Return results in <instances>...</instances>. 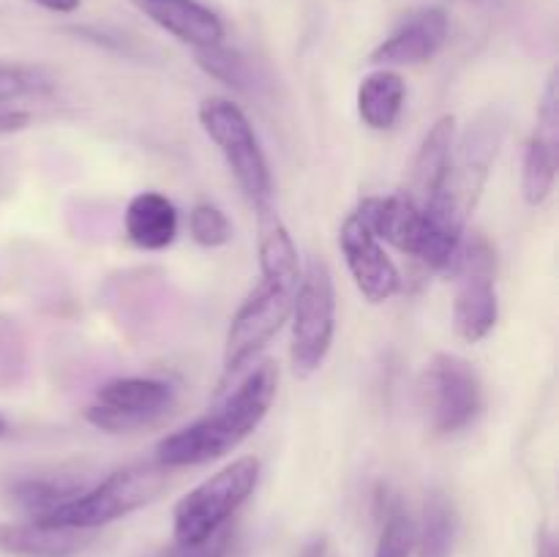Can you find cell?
Returning <instances> with one entry per match:
<instances>
[{
	"instance_id": "obj_13",
	"label": "cell",
	"mask_w": 559,
	"mask_h": 557,
	"mask_svg": "<svg viewBox=\"0 0 559 557\" xmlns=\"http://www.w3.org/2000/svg\"><path fill=\"white\" fill-rule=\"evenodd\" d=\"M91 544V530L52 528L33 519L0 524V549L11 557H80Z\"/></svg>"
},
{
	"instance_id": "obj_31",
	"label": "cell",
	"mask_w": 559,
	"mask_h": 557,
	"mask_svg": "<svg viewBox=\"0 0 559 557\" xmlns=\"http://www.w3.org/2000/svg\"><path fill=\"white\" fill-rule=\"evenodd\" d=\"M5 431H9V424H5V418H3V415H0V437H3Z\"/></svg>"
},
{
	"instance_id": "obj_9",
	"label": "cell",
	"mask_w": 559,
	"mask_h": 557,
	"mask_svg": "<svg viewBox=\"0 0 559 557\" xmlns=\"http://www.w3.org/2000/svg\"><path fill=\"white\" fill-rule=\"evenodd\" d=\"M175 402V388L156 377H118L98 388L85 418L104 431H131L162 418Z\"/></svg>"
},
{
	"instance_id": "obj_10",
	"label": "cell",
	"mask_w": 559,
	"mask_h": 557,
	"mask_svg": "<svg viewBox=\"0 0 559 557\" xmlns=\"http://www.w3.org/2000/svg\"><path fill=\"white\" fill-rule=\"evenodd\" d=\"M338 244H342L344 260H347L349 273L364 298H369L371 304H385L402 289V273H399L396 262L355 213L344 218Z\"/></svg>"
},
{
	"instance_id": "obj_25",
	"label": "cell",
	"mask_w": 559,
	"mask_h": 557,
	"mask_svg": "<svg viewBox=\"0 0 559 557\" xmlns=\"http://www.w3.org/2000/svg\"><path fill=\"white\" fill-rule=\"evenodd\" d=\"M189 229L191 238L200 246H205V249H218V246L229 244V238H233V224H229V218L224 216L222 208L211 205V202L194 205V211L189 216Z\"/></svg>"
},
{
	"instance_id": "obj_30",
	"label": "cell",
	"mask_w": 559,
	"mask_h": 557,
	"mask_svg": "<svg viewBox=\"0 0 559 557\" xmlns=\"http://www.w3.org/2000/svg\"><path fill=\"white\" fill-rule=\"evenodd\" d=\"M538 557H559L557 555V538L549 528L540 530V538H538Z\"/></svg>"
},
{
	"instance_id": "obj_16",
	"label": "cell",
	"mask_w": 559,
	"mask_h": 557,
	"mask_svg": "<svg viewBox=\"0 0 559 557\" xmlns=\"http://www.w3.org/2000/svg\"><path fill=\"white\" fill-rule=\"evenodd\" d=\"M453 140H456V118L453 115H442L429 134L424 137L418 147V156L413 162V178H409V189L404 194L415 202L418 208H426L437 194L442 191L451 169L453 158Z\"/></svg>"
},
{
	"instance_id": "obj_14",
	"label": "cell",
	"mask_w": 559,
	"mask_h": 557,
	"mask_svg": "<svg viewBox=\"0 0 559 557\" xmlns=\"http://www.w3.org/2000/svg\"><path fill=\"white\" fill-rule=\"evenodd\" d=\"M355 216L374 233L377 240H388L396 249L415 254L424 229V208L415 205L407 194L366 197Z\"/></svg>"
},
{
	"instance_id": "obj_5",
	"label": "cell",
	"mask_w": 559,
	"mask_h": 557,
	"mask_svg": "<svg viewBox=\"0 0 559 557\" xmlns=\"http://www.w3.org/2000/svg\"><path fill=\"white\" fill-rule=\"evenodd\" d=\"M200 123L207 131V137L216 142L222 156L227 158V167L233 169L235 180L246 191V197L254 202L257 211L271 205V167H267V158L254 134V126L249 123L243 109L229 102V98L211 96L200 104Z\"/></svg>"
},
{
	"instance_id": "obj_15",
	"label": "cell",
	"mask_w": 559,
	"mask_h": 557,
	"mask_svg": "<svg viewBox=\"0 0 559 557\" xmlns=\"http://www.w3.org/2000/svg\"><path fill=\"white\" fill-rule=\"evenodd\" d=\"M158 27L194 49L216 47L224 42V25L207 5L197 0H134Z\"/></svg>"
},
{
	"instance_id": "obj_23",
	"label": "cell",
	"mask_w": 559,
	"mask_h": 557,
	"mask_svg": "<svg viewBox=\"0 0 559 557\" xmlns=\"http://www.w3.org/2000/svg\"><path fill=\"white\" fill-rule=\"evenodd\" d=\"M27 366V347L22 328L9 317H0V391L20 386Z\"/></svg>"
},
{
	"instance_id": "obj_7",
	"label": "cell",
	"mask_w": 559,
	"mask_h": 557,
	"mask_svg": "<svg viewBox=\"0 0 559 557\" xmlns=\"http://www.w3.org/2000/svg\"><path fill=\"white\" fill-rule=\"evenodd\" d=\"M495 249L486 238H473L459 249L451 276H456L453 298V328L462 342L475 344L489 336L500 317V300L495 289Z\"/></svg>"
},
{
	"instance_id": "obj_24",
	"label": "cell",
	"mask_w": 559,
	"mask_h": 557,
	"mask_svg": "<svg viewBox=\"0 0 559 557\" xmlns=\"http://www.w3.org/2000/svg\"><path fill=\"white\" fill-rule=\"evenodd\" d=\"M153 557H246V549L238 528L229 522L200 544H173Z\"/></svg>"
},
{
	"instance_id": "obj_26",
	"label": "cell",
	"mask_w": 559,
	"mask_h": 557,
	"mask_svg": "<svg viewBox=\"0 0 559 557\" xmlns=\"http://www.w3.org/2000/svg\"><path fill=\"white\" fill-rule=\"evenodd\" d=\"M31 91V76L11 66H0V104L20 98L22 93Z\"/></svg>"
},
{
	"instance_id": "obj_8",
	"label": "cell",
	"mask_w": 559,
	"mask_h": 557,
	"mask_svg": "<svg viewBox=\"0 0 559 557\" xmlns=\"http://www.w3.org/2000/svg\"><path fill=\"white\" fill-rule=\"evenodd\" d=\"M420 399L429 415V426L437 435L462 431L480 413V380L473 366L451 353H440L429 360L420 377Z\"/></svg>"
},
{
	"instance_id": "obj_2",
	"label": "cell",
	"mask_w": 559,
	"mask_h": 557,
	"mask_svg": "<svg viewBox=\"0 0 559 557\" xmlns=\"http://www.w3.org/2000/svg\"><path fill=\"white\" fill-rule=\"evenodd\" d=\"M276 391L278 366L273 360H262L235 388V393H229L222 407L164 437L156 446V464L164 470H178L227 457L265 420Z\"/></svg>"
},
{
	"instance_id": "obj_28",
	"label": "cell",
	"mask_w": 559,
	"mask_h": 557,
	"mask_svg": "<svg viewBox=\"0 0 559 557\" xmlns=\"http://www.w3.org/2000/svg\"><path fill=\"white\" fill-rule=\"evenodd\" d=\"M41 9L47 11H55V14H71V11L80 9L82 0H36Z\"/></svg>"
},
{
	"instance_id": "obj_17",
	"label": "cell",
	"mask_w": 559,
	"mask_h": 557,
	"mask_svg": "<svg viewBox=\"0 0 559 557\" xmlns=\"http://www.w3.org/2000/svg\"><path fill=\"white\" fill-rule=\"evenodd\" d=\"M126 235L140 249H167L178 235V208L158 191H140L126 208Z\"/></svg>"
},
{
	"instance_id": "obj_29",
	"label": "cell",
	"mask_w": 559,
	"mask_h": 557,
	"mask_svg": "<svg viewBox=\"0 0 559 557\" xmlns=\"http://www.w3.org/2000/svg\"><path fill=\"white\" fill-rule=\"evenodd\" d=\"M300 557H333V549L328 544V538H314L304 546Z\"/></svg>"
},
{
	"instance_id": "obj_12",
	"label": "cell",
	"mask_w": 559,
	"mask_h": 557,
	"mask_svg": "<svg viewBox=\"0 0 559 557\" xmlns=\"http://www.w3.org/2000/svg\"><path fill=\"white\" fill-rule=\"evenodd\" d=\"M448 31H451V25H448L445 11L437 9V5L418 11L371 52V63L385 66V69L388 66L426 63L440 52Z\"/></svg>"
},
{
	"instance_id": "obj_6",
	"label": "cell",
	"mask_w": 559,
	"mask_h": 557,
	"mask_svg": "<svg viewBox=\"0 0 559 557\" xmlns=\"http://www.w3.org/2000/svg\"><path fill=\"white\" fill-rule=\"evenodd\" d=\"M293 369L298 377L314 375L328 358L336 331V287L325 260L311 257L306 271H300L298 293L293 304Z\"/></svg>"
},
{
	"instance_id": "obj_22",
	"label": "cell",
	"mask_w": 559,
	"mask_h": 557,
	"mask_svg": "<svg viewBox=\"0 0 559 557\" xmlns=\"http://www.w3.org/2000/svg\"><path fill=\"white\" fill-rule=\"evenodd\" d=\"M197 63L213 76V80L224 82L229 87H238V91H246L251 80L249 63L240 52L224 47V44H216V47L197 49Z\"/></svg>"
},
{
	"instance_id": "obj_18",
	"label": "cell",
	"mask_w": 559,
	"mask_h": 557,
	"mask_svg": "<svg viewBox=\"0 0 559 557\" xmlns=\"http://www.w3.org/2000/svg\"><path fill=\"white\" fill-rule=\"evenodd\" d=\"M404 96H407V85H404L399 71L380 69L374 74L364 76V82L358 87L360 120L369 129H391V126H396L399 115H402Z\"/></svg>"
},
{
	"instance_id": "obj_19",
	"label": "cell",
	"mask_w": 559,
	"mask_h": 557,
	"mask_svg": "<svg viewBox=\"0 0 559 557\" xmlns=\"http://www.w3.org/2000/svg\"><path fill=\"white\" fill-rule=\"evenodd\" d=\"M85 489V481L71 478V475H36V478H16L9 486V495L27 517L41 519Z\"/></svg>"
},
{
	"instance_id": "obj_1",
	"label": "cell",
	"mask_w": 559,
	"mask_h": 557,
	"mask_svg": "<svg viewBox=\"0 0 559 557\" xmlns=\"http://www.w3.org/2000/svg\"><path fill=\"white\" fill-rule=\"evenodd\" d=\"M260 284L246 295L224 339V377L243 369L282 331L300 282L295 240L273 205L260 208Z\"/></svg>"
},
{
	"instance_id": "obj_3",
	"label": "cell",
	"mask_w": 559,
	"mask_h": 557,
	"mask_svg": "<svg viewBox=\"0 0 559 557\" xmlns=\"http://www.w3.org/2000/svg\"><path fill=\"white\" fill-rule=\"evenodd\" d=\"M167 486V470L158 464H134V467L115 470L102 484L91 486L74 500L63 502L47 517L33 519V522L52 524V528L71 530H98L109 522L129 517L136 508L147 506L162 495Z\"/></svg>"
},
{
	"instance_id": "obj_4",
	"label": "cell",
	"mask_w": 559,
	"mask_h": 557,
	"mask_svg": "<svg viewBox=\"0 0 559 557\" xmlns=\"http://www.w3.org/2000/svg\"><path fill=\"white\" fill-rule=\"evenodd\" d=\"M257 481L260 462L254 457H240L180 497L173 511L175 544H200L233 522L238 508L257 489Z\"/></svg>"
},
{
	"instance_id": "obj_20",
	"label": "cell",
	"mask_w": 559,
	"mask_h": 557,
	"mask_svg": "<svg viewBox=\"0 0 559 557\" xmlns=\"http://www.w3.org/2000/svg\"><path fill=\"white\" fill-rule=\"evenodd\" d=\"M456 508L445 491H429L424 502V519L415 533V549L418 557H451L453 541H456Z\"/></svg>"
},
{
	"instance_id": "obj_11",
	"label": "cell",
	"mask_w": 559,
	"mask_h": 557,
	"mask_svg": "<svg viewBox=\"0 0 559 557\" xmlns=\"http://www.w3.org/2000/svg\"><path fill=\"white\" fill-rule=\"evenodd\" d=\"M559 167V93L557 74L549 76L544 98H540L538 131L527 142L522 169V191L530 205H540L551 194Z\"/></svg>"
},
{
	"instance_id": "obj_21",
	"label": "cell",
	"mask_w": 559,
	"mask_h": 557,
	"mask_svg": "<svg viewBox=\"0 0 559 557\" xmlns=\"http://www.w3.org/2000/svg\"><path fill=\"white\" fill-rule=\"evenodd\" d=\"M415 549V524L399 497H388L382 508L380 541L374 557H409Z\"/></svg>"
},
{
	"instance_id": "obj_27",
	"label": "cell",
	"mask_w": 559,
	"mask_h": 557,
	"mask_svg": "<svg viewBox=\"0 0 559 557\" xmlns=\"http://www.w3.org/2000/svg\"><path fill=\"white\" fill-rule=\"evenodd\" d=\"M31 123V115L22 112V109H5L0 112V131H20Z\"/></svg>"
}]
</instances>
